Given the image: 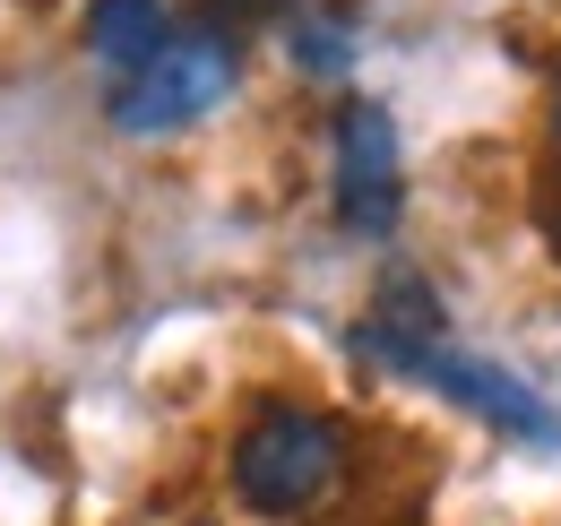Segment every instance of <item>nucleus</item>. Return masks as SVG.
I'll use <instances>...</instances> for the list:
<instances>
[{"label":"nucleus","mask_w":561,"mask_h":526,"mask_svg":"<svg viewBox=\"0 0 561 526\" xmlns=\"http://www.w3.org/2000/svg\"><path fill=\"white\" fill-rule=\"evenodd\" d=\"M545 138H553V156H561V78H553V113H545Z\"/></svg>","instance_id":"nucleus-7"},{"label":"nucleus","mask_w":561,"mask_h":526,"mask_svg":"<svg viewBox=\"0 0 561 526\" xmlns=\"http://www.w3.org/2000/svg\"><path fill=\"white\" fill-rule=\"evenodd\" d=\"M354 53V35L346 26H329V18H294V61L302 69H320V78H337Z\"/></svg>","instance_id":"nucleus-6"},{"label":"nucleus","mask_w":561,"mask_h":526,"mask_svg":"<svg viewBox=\"0 0 561 526\" xmlns=\"http://www.w3.org/2000/svg\"><path fill=\"white\" fill-rule=\"evenodd\" d=\"M423 389H440L449 405L484 414L492 432H510V441H536V449H553V414H545V397L527 389V380H510L501 363H484V354H458V345H440V354L423 363Z\"/></svg>","instance_id":"nucleus-4"},{"label":"nucleus","mask_w":561,"mask_h":526,"mask_svg":"<svg viewBox=\"0 0 561 526\" xmlns=\"http://www.w3.org/2000/svg\"><path fill=\"white\" fill-rule=\"evenodd\" d=\"M346 474V432L320 405H260L251 432L233 441V492L260 518H302L337 492Z\"/></svg>","instance_id":"nucleus-1"},{"label":"nucleus","mask_w":561,"mask_h":526,"mask_svg":"<svg viewBox=\"0 0 561 526\" xmlns=\"http://www.w3.org/2000/svg\"><path fill=\"white\" fill-rule=\"evenodd\" d=\"M407 207V173H398V122L371 104V95H346L337 104V225L380 242Z\"/></svg>","instance_id":"nucleus-3"},{"label":"nucleus","mask_w":561,"mask_h":526,"mask_svg":"<svg viewBox=\"0 0 561 526\" xmlns=\"http://www.w3.org/2000/svg\"><path fill=\"white\" fill-rule=\"evenodd\" d=\"M164 44H173V35H164V0H95V9H87V53L113 61L122 78L147 69Z\"/></svg>","instance_id":"nucleus-5"},{"label":"nucleus","mask_w":561,"mask_h":526,"mask_svg":"<svg viewBox=\"0 0 561 526\" xmlns=\"http://www.w3.org/2000/svg\"><path fill=\"white\" fill-rule=\"evenodd\" d=\"M233 78H242L233 35L191 26V35H173V44H164L147 69H130V78L113 87L104 122H113L122 138H173V130H191L199 113H216V104L233 95Z\"/></svg>","instance_id":"nucleus-2"}]
</instances>
